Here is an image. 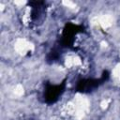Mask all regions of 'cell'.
Returning <instances> with one entry per match:
<instances>
[{
    "label": "cell",
    "mask_w": 120,
    "mask_h": 120,
    "mask_svg": "<svg viewBox=\"0 0 120 120\" xmlns=\"http://www.w3.org/2000/svg\"><path fill=\"white\" fill-rule=\"evenodd\" d=\"M109 78V72L107 70H104L102 72V75L98 79H82L80 80L77 83L76 90L82 93H89L97 89L100 84L105 82Z\"/></svg>",
    "instance_id": "1"
},
{
    "label": "cell",
    "mask_w": 120,
    "mask_h": 120,
    "mask_svg": "<svg viewBox=\"0 0 120 120\" xmlns=\"http://www.w3.org/2000/svg\"><path fill=\"white\" fill-rule=\"evenodd\" d=\"M66 87V80L63 81L60 84H50L47 83L46 88L44 90V101L48 104L54 103L58 100L59 97L63 94Z\"/></svg>",
    "instance_id": "2"
},
{
    "label": "cell",
    "mask_w": 120,
    "mask_h": 120,
    "mask_svg": "<svg viewBox=\"0 0 120 120\" xmlns=\"http://www.w3.org/2000/svg\"><path fill=\"white\" fill-rule=\"evenodd\" d=\"M82 31H83V27L82 25H77V24H73L70 22L67 23L64 28L63 35H62V40H61L62 46L70 47L73 42V37L77 33L82 32Z\"/></svg>",
    "instance_id": "3"
}]
</instances>
